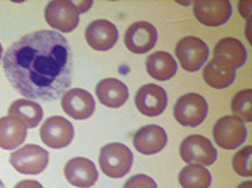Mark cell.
<instances>
[{"label":"cell","instance_id":"27","mask_svg":"<svg viewBox=\"0 0 252 188\" xmlns=\"http://www.w3.org/2000/svg\"><path fill=\"white\" fill-rule=\"evenodd\" d=\"M14 188H43L37 181H22Z\"/></svg>","mask_w":252,"mask_h":188},{"label":"cell","instance_id":"2","mask_svg":"<svg viewBox=\"0 0 252 188\" xmlns=\"http://www.w3.org/2000/svg\"><path fill=\"white\" fill-rule=\"evenodd\" d=\"M133 163V154L124 143H107L99 153V167L101 171L108 178L119 179L130 171Z\"/></svg>","mask_w":252,"mask_h":188},{"label":"cell","instance_id":"22","mask_svg":"<svg viewBox=\"0 0 252 188\" xmlns=\"http://www.w3.org/2000/svg\"><path fill=\"white\" fill-rule=\"evenodd\" d=\"M214 57H221L231 62L235 68L243 66L248 59V51L238 39L224 37L217 43L214 48Z\"/></svg>","mask_w":252,"mask_h":188},{"label":"cell","instance_id":"7","mask_svg":"<svg viewBox=\"0 0 252 188\" xmlns=\"http://www.w3.org/2000/svg\"><path fill=\"white\" fill-rule=\"evenodd\" d=\"M214 140L224 150H235L246 140L248 130L245 122L235 116H224L214 125Z\"/></svg>","mask_w":252,"mask_h":188},{"label":"cell","instance_id":"24","mask_svg":"<svg viewBox=\"0 0 252 188\" xmlns=\"http://www.w3.org/2000/svg\"><path fill=\"white\" fill-rule=\"evenodd\" d=\"M232 113L242 122H251L252 120V91L243 90L234 96L232 99Z\"/></svg>","mask_w":252,"mask_h":188},{"label":"cell","instance_id":"30","mask_svg":"<svg viewBox=\"0 0 252 188\" xmlns=\"http://www.w3.org/2000/svg\"><path fill=\"white\" fill-rule=\"evenodd\" d=\"M2 53L3 50H2V43H0V63H2Z\"/></svg>","mask_w":252,"mask_h":188},{"label":"cell","instance_id":"10","mask_svg":"<svg viewBox=\"0 0 252 188\" xmlns=\"http://www.w3.org/2000/svg\"><path fill=\"white\" fill-rule=\"evenodd\" d=\"M193 14L206 27H220L231 19L232 6L229 0H198L193 3Z\"/></svg>","mask_w":252,"mask_h":188},{"label":"cell","instance_id":"16","mask_svg":"<svg viewBox=\"0 0 252 188\" xmlns=\"http://www.w3.org/2000/svg\"><path fill=\"white\" fill-rule=\"evenodd\" d=\"M65 178L67 181L79 188H90L97 182V170L94 163L85 158H74L65 165Z\"/></svg>","mask_w":252,"mask_h":188},{"label":"cell","instance_id":"14","mask_svg":"<svg viewBox=\"0 0 252 188\" xmlns=\"http://www.w3.org/2000/svg\"><path fill=\"white\" fill-rule=\"evenodd\" d=\"M85 40L96 51H108L116 45L118 29L108 20H94L85 29Z\"/></svg>","mask_w":252,"mask_h":188},{"label":"cell","instance_id":"28","mask_svg":"<svg viewBox=\"0 0 252 188\" xmlns=\"http://www.w3.org/2000/svg\"><path fill=\"white\" fill-rule=\"evenodd\" d=\"M74 5H76V8H78L79 13H84V11H87L93 5V2L92 0H85V2H74Z\"/></svg>","mask_w":252,"mask_h":188},{"label":"cell","instance_id":"12","mask_svg":"<svg viewBox=\"0 0 252 188\" xmlns=\"http://www.w3.org/2000/svg\"><path fill=\"white\" fill-rule=\"evenodd\" d=\"M158 31L149 22H136L126 31L124 43L127 50L135 54H144L157 45Z\"/></svg>","mask_w":252,"mask_h":188},{"label":"cell","instance_id":"18","mask_svg":"<svg viewBox=\"0 0 252 188\" xmlns=\"http://www.w3.org/2000/svg\"><path fill=\"white\" fill-rule=\"evenodd\" d=\"M97 101L108 108L123 107L128 99V88L118 79H104L96 85Z\"/></svg>","mask_w":252,"mask_h":188},{"label":"cell","instance_id":"6","mask_svg":"<svg viewBox=\"0 0 252 188\" xmlns=\"http://www.w3.org/2000/svg\"><path fill=\"white\" fill-rule=\"evenodd\" d=\"M48 161V151L32 143L16 150L9 156V163L20 174H39L47 168Z\"/></svg>","mask_w":252,"mask_h":188},{"label":"cell","instance_id":"23","mask_svg":"<svg viewBox=\"0 0 252 188\" xmlns=\"http://www.w3.org/2000/svg\"><path fill=\"white\" fill-rule=\"evenodd\" d=\"M178 181L183 188H209L212 184V176L203 165L188 163V167L180 171Z\"/></svg>","mask_w":252,"mask_h":188},{"label":"cell","instance_id":"17","mask_svg":"<svg viewBox=\"0 0 252 188\" xmlns=\"http://www.w3.org/2000/svg\"><path fill=\"white\" fill-rule=\"evenodd\" d=\"M133 145L138 153L146 154H157L167 145V134L159 125H146L136 131L133 136Z\"/></svg>","mask_w":252,"mask_h":188},{"label":"cell","instance_id":"26","mask_svg":"<svg viewBox=\"0 0 252 188\" xmlns=\"http://www.w3.org/2000/svg\"><path fill=\"white\" fill-rule=\"evenodd\" d=\"M123 188H158L155 181L146 174H135L124 184Z\"/></svg>","mask_w":252,"mask_h":188},{"label":"cell","instance_id":"3","mask_svg":"<svg viewBox=\"0 0 252 188\" xmlns=\"http://www.w3.org/2000/svg\"><path fill=\"white\" fill-rule=\"evenodd\" d=\"M209 111L206 99L196 93L181 96L173 107V116L184 127H198L204 122Z\"/></svg>","mask_w":252,"mask_h":188},{"label":"cell","instance_id":"9","mask_svg":"<svg viewBox=\"0 0 252 188\" xmlns=\"http://www.w3.org/2000/svg\"><path fill=\"white\" fill-rule=\"evenodd\" d=\"M74 137L71 122L61 116H51L40 127V139L47 147L59 150L68 147Z\"/></svg>","mask_w":252,"mask_h":188},{"label":"cell","instance_id":"29","mask_svg":"<svg viewBox=\"0 0 252 188\" xmlns=\"http://www.w3.org/2000/svg\"><path fill=\"white\" fill-rule=\"evenodd\" d=\"M237 188H252V182L248 181V182H243V184H240Z\"/></svg>","mask_w":252,"mask_h":188},{"label":"cell","instance_id":"20","mask_svg":"<svg viewBox=\"0 0 252 188\" xmlns=\"http://www.w3.org/2000/svg\"><path fill=\"white\" fill-rule=\"evenodd\" d=\"M146 68L150 77L155 81H169L177 74L178 66L172 54L166 51H157L147 57Z\"/></svg>","mask_w":252,"mask_h":188},{"label":"cell","instance_id":"1","mask_svg":"<svg viewBox=\"0 0 252 188\" xmlns=\"http://www.w3.org/2000/svg\"><path fill=\"white\" fill-rule=\"evenodd\" d=\"M2 63L9 83L28 101L53 102L73 82V51L56 31L40 29L20 37L6 50Z\"/></svg>","mask_w":252,"mask_h":188},{"label":"cell","instance_id":"31","mask_svg":"<svg viewBox=\"0 0 252 188\" xmlns=\"http://www.w3.org/2000/svg\"><path fill=\"white\" fill-rule=\"evenodd\" d=\"M0 188H5V185H3V182H2V179H0Z\"/></svg>","mask_w":252,"mask_h":188},{"label":"cell","instance_id":"19","mask_svg":"<svg viewBox=\"0 0 252 188\" xmlns=\"http://www.w3.org/2000/svg\"><path fill=\"white\" fill-rule=\"evenodd\" d=\"M27 139V125L13 116L0 119V147L3 150L19 148Z\"/></svg>","mask_w":252,"mask_h":188},{"label":"cell","instance_id":"21","mask_svg":"<svg viewBox=\"0 0 252 188\" xmlns=\"http://www.w3.org/2000/svg\"><path fill=\"white\" fill-rule=\"evenodd\" d=\"M8 113H9V116L19 119L20 122H24L27 125V128H36L43 117L42 107L34 101H28V99H19V101H14L9 105Z\"/></svg>","mask_w":252,"mask_h":188},{"label":"cell","instance_id":"8","mask_svg":"<svg viewBox=\"0 0 252 188\" xmlns=\"http://www.w3.org/2000/svg\"><path fill=\"white\" fill-rule=\"evenodd\" d=\"M181 159L186 163H198L203 167H209L217 161V150L212 142L200 134L188 136L180 147Z\"/></svg>","mask_w":252,"mask_h":188},{"label":"cell","instance_id":"15","mask_svg":"<svg viewBox=\"0 0 252 188\" xmlns=\"http://www.w3.org/2000/svg\"><path fill=\"white\" fill-rule=\"evenodd\" d=\"M237 77V68L226 59L214 57L211 62H207L203 70L204 82L215 88V90H223V88L231 86Z\"/></svg>","mask_w":252,"mask_h":188},{"label":"cell","instance_id":"5","mask_svg":"<svg viewBox=\"0 0 252 188\" xmlns=\"http://www.w3.org/2000/svg\"><path fill=\"white\" fill-rule=\"evenodd\" d=\"M79 11L71 0H53L45 6L47 24L62 32H71L79 25Z\"/></svg>","mask_w":252,"mask_h":188},{"label":"cell","instance_id":"13","mask_svg":"<svg viewBox=\"0 0 252 188\" xmlns=\"http://www.w3.org/2000/svg\"><path fill=\"white\" fill-rule=\"evenodd\" d=\"M62 109L76 120H85L94 113V99L82 88H73L62 96Z\"/></svg>","mask_w":252,"mask_h":188},{"label":"cell","instance_id":"25","mask_svg":"<svg viewBox=\"0 0 252 188\" xmlns=\"http://www.w3.org/2000/svg\"><path fill=\"white\" fill-rule=\"evenodd\" d=\"M251 158H252V147H245L240 150L234 159H232V167L237 174L245 176V178H251L252 168H251Z\"/></svg>","mask_w":252,"mask_h":188},{"label":"cell","instance_id":"4","mask_svg":"<svg viewBox=\"0 0 252 188\" xmlns=\"http://www.w3.org/2000/svg\"><path fill=\"white\" fill-rule=\"evenodd\" d=\"M175 56H177L178 62L181 63L183 70L195 73L201 68L206 63L207 57H209V48H207L204 40H201L200 37L188 36L177 43Z\"/></svg>","mask_w":252,"mask_h":188},{"label":"cell","instance_id":"11","mask_svg":"<svg viewBox=\"0 0 252 188\" xmlns=\"http://www.w3.org/2000/svg\"><path fill=\"white\" fill-rule=\"evenodd\" d=\"M135 105L141 114L149 117L159 116L167 107V93L159 85H144L139 88L135 96Z\"/></svg>","mask_w":252,"mask_h":188}]
</instances>
